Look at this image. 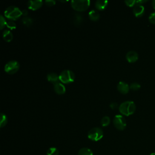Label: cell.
<instances>
[{"instance_id": "cell-14", "label": "cell", "mask_w": 155, "mask_h": 155, "mask_svg": "<svg viewBox=\"0 0 155 155\" xmlns=\"http://www.w3.org/2000/svg\"><path fill=\"white\" fill-rule=\"evenodd\" d=\"M107 1H102V0H98L95 2V7L97 9L102 10L105 8V7L107 6L108 4Z\"/></svg>"}, {"instance_id": "cell-34", "label": "cell", "mask_w": 155, "mask_h": 155, "mask_svg": "<svg viewBox=\"0 0 155 155\" xmlns=\"http://www.w3.org/2000/svg\"><path fill=\"white\" fill-rule=\"evenodd\" d=\"M61 2H66V1H60Z\"/></svg>"}, {"instance_id": "cell-33", "label": "cell", "mask_w": 155, "mask_h": 155, "mask_svg": "<svg viewBox=\"0 0 155 155\" xmlns=\"http://www.w3.org/2000/svg\"><path fill=\"white\" fill-rule=\"evenodd\" d=\"M150 155H155V153H151Z\"/></svg>"}, {"instance_id": "cell-3", "label": "cell", "mask_w": 155, "mask_h": 155, "mask_svg": "<svg viewBox=\"0 0 155 155\" xmlns=\"http://www.w3.org/2000/svg\"><path fill=\"white\" fill-rule=\"evenodd\" d=\"M90 1L89 0H73L71 2V7L78 12L86 10L90 6Z\"/></svg>"}, {"instance_id": "cell-9", "label": "cell", "mask_w": 155, "mask_h": 155, "mask_svg": "<svg viewBox=\"0 0 155 155\" xmlns=\"http://www.w3.org/2000/svg\"><path fill=\"white\" fill-rule=\"evenodd\" d=\"M28 8L32 10H36L39 8L42 5V1L41 0H35V1H29L27 2Z\"/></svg>"}, {"instance_id": "cell-20", "label": "cell", "mask_w": 155, "mask_h": 155, "mask_svg": "<svg viewBox=\"0 0 155 155\" xmlns=\"http://www.w3.org/2000/svg\"><path fill=\"white\" fill-rule=\"evenodd\" d=\"M7 123V117L6 115L4 113H1V121H0V127L2 128L4 127Z\"/></svg>"}, {"instance_id": "cell-22", "label": "cell", "mask_w": 155, "mask_h": 155, "mask_svg": "<svg viewBox=\"0 0 155 155\" xmlns=\"http://www.w3.org/2000/svg\"><path fill=\"white\" fill-rule=\"evenodd\" d=\"M110 122V119L108 116H104L101 119V125L103 127H106L109 125Z\"/></svg>"}, {"instance_id": "cell-31", "label": "cell", "mask_w": 155, "mask_h": 155, "mask_svg": "<svg viewBox=\"0 0 155 155\" xmlns=\"http://www.w3.org/2000/svg\"><path fill=\"white\" fill-rule=\"evenodd\" d=\"M27 15H28V11L27 10H23L22 11V15L25 16H25H27Z\"/></svg>"}, {"instance_id": "cell-2", "label": "cell", "mask_w": 155, "mask_h": 155, "mask_svg": "<svg viewBox=\"0 0 155 155\" xmlns=\"http://www.w3.org/2000/svg\"><path fill=\"white\" fill-rule=\"evenodd\" d=\"M5 16L11 20H16L22 15V11L15 6H10L4 12Z\"/></svg>"}, {"instance_id": "cell-25", "label": "cell", "mask_w": 155, "mask_h": 155, "mask_svg": "<svg viewBox=\"0 0 155 155\" xmlns=\"http://www.w3.org/2000/svg\"><path fill=\"white\" fill-rule=\"evenodd\" d=\"M6 23L7 21L5 20V18H4V16L2 15L0 16V27L1 29H2L5 25H6Z\"/></svg>"}, {"instance_id": "cell-21", "label": "cell", "mask_w": 155, "mask_h": 155, "mask_svg": "<svg viewBox=\"0 0 155 155\" xmlns=\"http://www.w3.org/2000/svg\"><path fill=\"white\" fill-rule=\"evenodd\" d=\"M59 151L55 147L50 148L47 151V155H58Z\"/></svg>"}, {"instance_id": "cell-5", "label": "cell", "mask_w": 155, "mask_h": 155, "mask_svg": "<svg viewBox=\"0 0 155 155\" xmlns=\"http://www.w3.org/2000/svg\"><path fill=\"white\" fill-rule=\"evenodd\" d=\"M104 135L102 130L98 127L91 128L88 133V137L93 141H97L102 138Z\"/></svg>"}, {"instance_id": "cell-29", "label": "cell", "mask_w": 155, "mask_h": 155, "mask_svg": "<svg viewBox=\"0 0 155 155\" xmlns=\"http://www.w3.org/2000/svg\"><path fill=\"white\" fill-rule=\"evenodd\" d=\"M110 108H111V109H116V108H117V103H116V102H112V103H111L110 104Z\"/></svg>"}, {"instance_id": "cell-30", "label": "cell", "mask_w": 155, "mask_h": 155, "mask_svg": "<svg viewBox=\"0 0 155 155\" xmlns=\"http://www.w3.org/2000/svg\"><path fill=\"white\" fill-rule=\"evenodd\" d=\"M147 1V0H138V1H136V4H142L143 3H145Z\"/></svg>"}, {"instance_id": "cell-4", "label": "cell", "mask_w": 155, "mask_h": 155, "mask_svg": "<svg viewBox=\"0 0 155 155\" xmlns=\"http://www.w3.org/2000/svg\"><path fill=\"white\" fill-rule=\"evenodd\" d=\"M74 78L75 76L74 73L70 70H65L62 71L59 75V81L64 84L73 82Z\"/></svg>"}, {"instance_id": "cell-8", "label": "cell", "mask_w": 155, "mask_h": 155, "mask_svg": "<svg viewBox=\"0 0 155 155\" xmlns=\"http://www.w3.org/2000/svg\"><path fill=\"white\" fill-rule=\"evenodd\" d=\"M133 13L136 17H140L142 16L145 12V7L142 4H136L133 8Z\"/></svg>"}, {"instance_id": "cell-6", "label": "cell", "mask_w": 155, "mask_h": 155, "mask_svg": "<svg viewBox=\"0 0 155 155\" xmlns=\"http://www.w3.org/2000/svg\"><path fill=\"white\" fill-rule=\"evenodd\" d=\"M19 68V64L16 61H10L8 62L4 67V70L8 74L16 73Z\"/></svg>"}, {"instance_id": "cell-10", "label": "cell", "mask_w": 155, "mask_h": 155, "mask_svg": "<svg viewBox=\"0 0 155 155\" xmlns=\"http://www.w3.org/2000/svg\"><path fill=\"white\" fill-rule=\"evenodd\" d=\"M117 88L118 91L122 94H127L129 91V90L130 88L128 84L123 81H120L118 83Z\"/></svg>"}, {"instance_id": "cell-19", "label": "cell", "mask_w": 155, "mask_h": 155, "mask_svg": "<svg viewBox=\"0 0 155 155\" xmlns=\"http://www.w3.org/2000/svg\"><path fill=\"white\" fill-rule=\"evenodd\" d=\"M82 17L81 15V14H79V13L74 14V17H73V22L75 24L78 25V24H81V22H82Z\"/></svg>"}, {"instance_id": "cell-18", "label": "cell", "mask_w": 155, "mask_h": 155, "mask_svg": "<svg viewBox=\"0 0 155 155\" xmlns=\"http://www.w3.org/2000/svg\"><path fill=\"white\" fill-rule=\"evenodd\" d=\"M22 22L23 23L24 25L27 26V27H29L30 25H31L33 23V19L30 18V17H27V16H25V17H24L22 19Z\"/></svg>"}, {"instance_id": "cell-26", "label": "cell", "mask_w": 155, "mask_h": 155, "mask_svg": "<svg viewBox=\"0 0 155 155\" xmlns=\"http://www.w3.org/2000/svg\"><path fill=\"white\" fill-rule=\"evenodd\" d=\"M125 3L129 7H133L136 4V1L135 0H126L125 1Z\"/></svg>"}, {"instance_id": "cell-27", "label": "cell", "mask_w": 155, "mask_h": 155, "mask_svg": "<svg viewBox=\"0 0 155 155\" xmlns=\"http://www.w3.org/2000/svg\"><path fill=\"white\" fill-rule=\"evenodd\" d=\"M148 19L151 23L155 24V12L150 13L148 16Z\"/></svg>"}, {"instance_id": "cell-28", "label": "cell", "mask_w": 155, "mask_h": 155, "mask_svg": "<svg viewBox=\"0 0 155 155\" xmlns=\"http://www.w3.org/2000/svg\"><path fill=\"white\" fill-rule=\"evenodd\" d=\"M45 3L47 5H48V6H53L54 5H55L56 4V2L54 0H46L45 1Z\"/></svg>"}, {"instance_id": "cell-11", "label": "cell", "mask_w": 155, "mask_h": 155, "mask_svg": "<svg viewBox=\"0 0 155 155\" xmlns=\"http://www.w3.org/2000/svg\"><path fill=\"white\" fill-rule=\"evenodd\" d=\"M138 54L134 50H131L127 52L126 54V59L129 62H134L138 59Z\"/></svg>"}, {"instance_id": "cell-15", "label": "cell", "mask_w": 155, "mask_h": 155, "mask_svg": "<svg viewBox=\"0 0 155 155\" xmlns=\"http://www.w3.org/2000/svg\"><path fill=\"white\" fill-rule=\"evenodd\" d=\"M88 16L90 19L93 21H97L100 18L99 13L95 10H91V11H90V12L88 13Z\"/></svg>"}, {"instance_id": "cell-13", "label": "cell", "mask_w": 155, "mask_h": 155, "mask_svg": "<svg viewBox=\"0 0 155 155\" xmlns=\"http://www.w3.org/2000/svg\"><path fill=\"white\" fill-rule=\"evenodd\" d=\"M47 79L48 81L53 83L54 84L58 82V81H59V76L55 73H48L47 76Z\"/></svg>"}, {"instance_id": "cell-17", "label": "cell", "mask_w": 155, "mask_h": 155, "mask_svg": "<svg viewBox=\"0 0 155 155\" xmlns=\"http://www.w3.org/2000/svg\"><path fill=\"white\" fill-rule=\"evenodd\" d=\"M78 155H93V151L88 148H82L79 150Z\"/></svg>"}, {"instance_id": "cell-7", "label": "cell", "mask_w": 155, "mask_h": 155, "mask_svg": "<svg viewBox=\"0 0 155 155\" xmlns=\"http://www.w3.org/2000/svg\"><path fill=\"white\" fill-rule=\"evenodd\" d=\"M113 124L114 127L119 130H124L127 126L125 118L120 114H117L114 116L113 119Z\"/></svg>"}, {"instance_id": "cell-12", "label": "cell", "mask_w": 155, "mask_h": 155, "mask_svg": "<svg viewBox=\"0 0 155 155\" xmlns=\"http://www.w3.org/2000/svg\"><path fill=\"white\" fill-rule=\"evenodd\" d=\"M54 91L58 94H62L65 92V86L59 82L54 84Z\"/></svg>"}, {"instance_id": "cell-1", "label": "cell", "mask_w": 155, "mask_h": 155, "mask_svg": "<svg viewBox=\"0 0 155 155\" xmlns=\"http://www.w3.org/2000/svg\"><path fill=\"white\" fill-rule=\"evenodd\" d=\"M119 111L125 116L133 114L136 110V105L133 101H127L122 102L119 107Z\"/></svg>"}, {"instance_id": "cell-23", "label": "cell", "mask_w": 155, "mask_h": 155, "mask_svg": "<svg viewBox=\"0 0 155 155\" xmlns=\"http://www.w3.org/2000/svg\"><path fill=\"white\" fill-rule=\"evenodd\" d=\"M130 88L132 90L136 91L140 88V85L137 82H132L130 85Z\"/></svg>"}, {"instance_id": "cell-24", "label": "cell", "mask_w": 155, "mask_h": 155, "mask_svg": "<svg viewBox=\"0 0 155 155\" xmlns=\"http://www.w3.org/2000/svg\"><path fill=\"white\" fill-rule=\"evenodd\" d=\"M6 25L8 28H9L10 29H15V28H16V24L13 21H7Z\"/></svg>"}, {"instance_id": "cell-16", "label": "cell", "mask_w": 155, "mask_h": 155, "mask_svg": "<svg viewBox=\"0 0 155 155\" xmlns=\"http://www.w3.org/2000/svg\"><path fill=\"white\" fill-rule=\"evenodd\" d=\"M3 35V38L7 42L11 41L13 39V38L12 33L9 30H5L3 31V35Z\"/></svg>"}, {"instance_id": "cell-32", "label": "cell", "mask_w": 155, "mask_h": 155, "mask_svg": "<svg viewBox=\"0 0 155 155\" xmlns=\"http://www.w3.org/2000/svg\"><path fill=\"white\" fill-rule=\"evenodd\" d=\"M152 6H153V7L155 9V0H153V1H152Z\"/></svg>"}]
</instances>
